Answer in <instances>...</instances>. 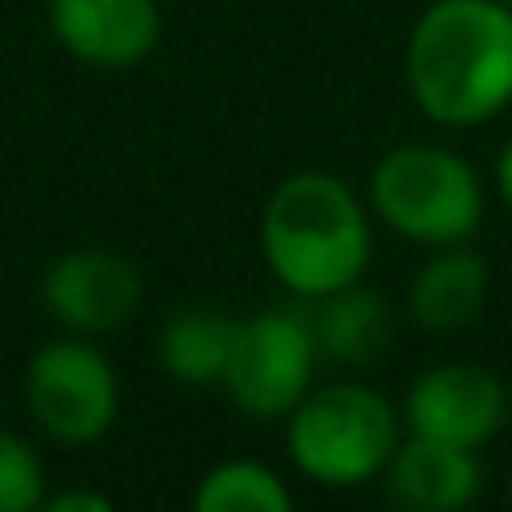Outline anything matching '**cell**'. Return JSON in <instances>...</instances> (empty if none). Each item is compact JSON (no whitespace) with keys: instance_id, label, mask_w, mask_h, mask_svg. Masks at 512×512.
Here are the masks:
<instances>
[{"instance_id":"1","label":"cell","mask_w":512,"mask_h":512,"mask_svg":"<svg viewBox=\"0 0 512 512\" xmlns=\"http://www.w3.org/2000/svg\"><path fill=\"white\" fill-rule=\"evenodd\" d=\"M405 81L427 122L468 131L512 104V5L432 0L405 41Z\"/></svg>"},{"instance_id":"2","label":"cell","mask_w":512,"mask_h":512,"mask_svg":"<svg viewBox=\"0 0 512 512\" xmlns=\"http://www.w3.org/2000/svg\"><path fill=\"white\" fill-rule=\"evenodd\" d=\"M261 252L292 297L319 301L364 274L373 256L369 216L337 176L297 171L265 203Z\"/></svg>"},{"instance_id":"3","label":"cell","mask_w":512,"mask_h":512,"mask_svg":"<svg viewBox=\"0 0 512 512\" xmlns=\"http://www.w3.org/2000/svg\"><path fill=\"white\" fill-rule=\"evenodd\" d=\"M396 445V409L364 382H328L306 391V400L288 414V454L319 486L346 490L382 477Z\"/></svg>"},{"instance_id":"4","label":"cell","mask_w":512,"mask_h":512,"mask_svg":"<svg viewBox=\"0 0 512 512\" xmlns=\"http://www.w3.org/2000/svg\"><path fill=\"white\" fill-rule=\"evenodd\" d=\"M369 203L391 230L423 248L468 243L486 216L481 176L441 144H400L382 153L369 180Z\"/></svg>"},{"instance_id":"5","label":"cell","mask_w":512,"mask_h":512,"mask_svg":"<svg viewBox=\"0 0 512 512\" xmlns=\"http://www.w3.org/2000/svg\"><path fill=\"white\" fill-rule=\"evenodd\" d=\"M315 360L319 342L310 328V310H261V315L239 319L221 387L256 423L288 418L306 400Z\"/></svg>"},{"instance_id":"6","label":"cell","mask_w":512,"mask_h":512,"mask_svg":"<svg viewBox=\"0 0 512 512\" xmlns=\"http://www.w3.org/2000/svg\"><path fill=\"white\" fill-rule=\"evenodd\" d=\"M27 414L50 441L90 445L117 418V373L104 351L81 342L77 333L45 342L27 360Z\"/></svg>"},{"instance_id":"7","label":"cell","mask_w":512,"mask_h":512,"mask_svg":"<svg viewBox=\"0 0 512 512\" xmlns=\"http://www.w3.org/2000/svg\"><path fill=\"white\" fill-rule=\"evenodd\" d=\"M508 418V387L472 360H450L418 373L405 396L409 436H427L459 450H481Z\"/></svg>"},{"instance_id":"8","label":"cell","mask_w":512,"mask_h":512,"mask_svg":"<svg viewBox=\"0 0 512 512\" xmlns=\"http://www.w3.org/2000/svg\"><path fill=\"white\" fill-rule=\"evenodd\" d=\"M140 297H144V279L135 270V261L104 248L63 252L41 274V306L77 337L122 328L140 310Z\"/></svg>"},{"instance_id":"9","label":"cell","mask_w":512,"mask_h":512,"mask_svg":"<svg viewBox=\"0 0 512 512\" xmlns=\"http://www.w3.org/2000/svg\"><path fill=\"white\" fill-rule=\"evenodd\" d=\"M50 32L77 63L126 72L162 41L158 0H50Z\"/></svg>"},{"instance_id":"10","label":"cell","mask_w":512,"mask_h":512,"mask_svg":"<svg viewBox=\"0 0 512 512\" xmlns=\"http://www.w3.org/2000/svg\"><path fill=\"white\" fill-rule=\"evenodd\" d=\"M387 499L400 512H463L481 495L477 450L409 436L387 463Z\"/></svg>"},{"instance_id":"11","label":"cell","mask_w":512,"mask_h":512,"mask_svg":"<svg viewBox=\"0 0 512 512\" xmlns=\"http://www.w3.org/2000/svg\"><path fill=\"white\" fill-rule=\"evenodd\" d=\"M490 297V265L468 243H450V248H432V261L414 274L409 288V315L427 328V333H454L468 328L481 315Z\"/></svg>"},{"instance_id":"12","label":"cell","mask_w":512,"mask_h":512,"mask_svg":"<svg viewBox=\"0 0 512 512\" xmlns=\"http://www.w3.org/2000/svg\"><path fill=\"white\" fill-rule=\"evenodd\" d=\"M310 328H315L319 355L337 364H373L391 342V306L378 288L369 283H346V288L328 292L310 310Z\"/></svg>"},{"instance_id":"13","label":"cell","mask_w":512,"mask_h":512,"mask_svg":"<svg viewBox=\"0 0 512 512\" xmlns=\"http://www.w3.org/2000/svg\"><path fill=\"white\" fill-rule=\"evenodd\" d=\"M234 333L239 319L221 315V310H176L158 333V360L185 387H221L225 364L234 351Z\"/></svg>"},{"instance_id":"14","label":"cell","mask_w":512,"mask_h":512,"mask_svg":"<svg viewBox=\"0 0 512 512\" xmlns=\"http://www.w3.org/2000/svg\"><path fill=\"white\" fill-rule=\"evenodd\" d=\"M194 512H297V508H292L288 486L265 463L230 459L198 481Z\"/></svg>"},{"instance_id":"15","label":"cell","mask_w":512,"mask_h":512,"mask_svg":"<svg viewBox=\"0 0 512 512\" xmlns=\"http://www.w3.org/2000/svg\"><path fill=\"white\" fill-rule=\"evenodd\" d=\"M45 490L41 454L23 441V436L0 427V512H36Z\"/></svg>"},{"instance_id":"16","label":"cell","mask_w":512,"mask_h":512,"mask_svg":"<svg viewBox=\"0 0 512 512\" xmlns=\"http://www.w3.org/2000/svg\"><path fill=\"white\" fill-rule=\"evenodd\" d=\"M36 512H117V504L90 486H72V490H59V495H45Z\"/></svg>"},{"instance_id":"17","label":"cell","mask_w":512,"mask_h":512,"mask_svg":"<svg viewBox=\"0 0 512 512\" xmlns=\"http://www.w3.org/2000/svg\"><path fill=\"white\" fill-rule=\"evenodd\" d=\"M495 180H499V194H504V203L512 207V140L504 144V153H499V167H495Z\"/></svg>"},{"instance_id":"18","label":"cell","mask_w":512,"mask_h":512,"mask_svg":"<svg viewBox=\"0 0 512 512\" xmlns=\"http://www.w3.org/2000/svg\"><path fill=\"white\" fill-rule=\"evenodd\" d=\"M508 418H512V382H508Z\"/></svg>"},{"instance_id":"19","label":"cell","mask_w":512,"mask_h":512,"mask_svg":"<svg viewBox=\"0 0 512 512\" xmlns=\"http://www.w3.org/2000/svg\"><path fill=\"white\" fill-rule=\"evenodd\" d=\"M508 495H512V481H508Z\"/></svg>"},{"instance_id":"20","label":"cell","mask_w":512,"mask_h":512,"mask_svg":"<svg viewBox=\"0 0 512 512\" xmlns=\"http://www.w3.org/2000/svg\"><path fill=\"white\" fill-rule=\"evenodd\" d=\"M504 5H512V0H504Z\"/></svg>"}]
</instances>
